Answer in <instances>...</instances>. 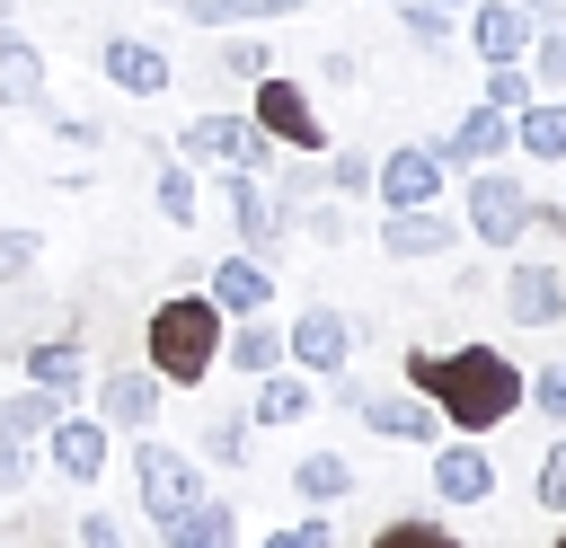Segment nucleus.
Listing matches in <instances>:
<instances>
[{"label": "nucleus", "instance_id": "1", "mask_svg": "<svg viewBox=\"0 0 566 548\" xmlns=\"http://www.w3.org/2000/svg\"><path fill=\"white\" fill-rule=\"evenodd\" d=\"M407 389H416L451 433H495L504 415H522V362L495 354V345H451V354L407 345Z\"/></svg>", "mask_w": 566, "mask_h": 548}, {"label": "nucleus", "instance_id": "2", "mask_svg": "<svg viewBox=\"0 0 566 548\" xmlns=\"http://www.w3.org/2000/svg\"><path fill=\"white\" fill-rule=\"evenodd\" d=\"M221 327H230V318L203 301V283L168 292V301L150 309V327H142L159 389H195V380H212V371H221Z\"/></svg>", "mask_w": 566, "mask_h": 548}, {"label": "nucleus", "instance_id": "3", "mask_svg": "<svg viewBox=\"0 0 566 548\" xmlns=\"http://www.w3.org/2000/svg\"><path fill=\"white\" fill-rule=\"evenodd\" d=\"M248 124L274 141V150H327V115H318V97L301 88V80H283V71H265V80H248Z\"/></svg>", "mask_w": 566, "mask_h": 548}, {"label": "nucleus", "instance_id": "4", "mask_svg": "<svg viewBox=\"0 0 566 548\" xmlns=\"http://www.w3.org/2000/svg\"><path fill=\"white\" fill-rule=\"evenodd\" d=\"M177 159L186 168H274V141L248 124V115H221V106H203V115H186L177 124Z\"/></svg>", "mask_w": 566, "mask_h": 548}, {"label": "nucleus", "instance_id": "5", "mask_svg": "<svg viewBox=\"0 0 566 548\" xmlns=\"http://www.w3.org/2000/svg\"><path fill=\"white\" fill-rule=\"evenodd\" d=\"M460 203H469V239H486L495 256H504V247H522V221H531V186H522L504 159H495V168H469Z\"/></svg>", "mask_w": 566, "mask_h": 548}, {"label": "nucleus", "instance_id": "6", "mask_svg": "<svg viewBox=\"0 0 566 548\" xmlns=\"http://www.w3.org/2000/svg\"><path fill=\"white\" fill-rule=\"evenodd\" d=\"M221 203H230V221H239V247H248L256 265H274L283 239H292V203H283L256 168H221Z\"/></svg>", "mask_w": 566, "mask_h": 548}, {"label": "nucleus", "instance_id": "7", "mask_svg": "<svg viewBox=\"0 0 566 548\" xmlns=\"http://www.w3.org/2000/svg\"><path fill=\"white\" fill-rule=\"evenodd\" d=\"M133 486H142V513L168 521V513H186L203 495V468H195V451H177L159 433H133Z\"/></svg>", "mask_w": 566, "mask_h": 548}, {"label": "nucleus", "instance_id": "8", "mask_svg": "<svg viewBox=\"0 0 566 548\" xmlns=\"http://www.w3.org/2000/svg\"><path fill=\"white\" fill-rule=\"evenodd\" d=\"M442 150L433 141H398V150H380L371 159V194L389 203V212H416V203H442Z\"/></svg>", "mask_w": 566, "mask_h": 548}, {"label": "nucleus", "instance_id": "9", "mask_svg": "<svg viewBox=\"0 0 566 548\" xmlns=\"http://www.w3.org/2000/svg\"><path fill=\"white\" fill-rule=\"evenodd\" d=\"M35 442H44V468L71 477V486H97V477H106V451H115V433H106L97 415H80V407H62Z\"/></svg>", "mask_w": 566, "mask_h": 548}, {"label": "nucleus", "instance_id": "10", "mask_svg": "<svg viewBox=\"0 0 566 548\" xmlns=\"http://www.w3.org/2000/svg\"><path fill=\"white\" fill-rule=\"evenodd\" d=\"M354 336H363V327L318 301V309H301V318L283 327V354H292V371H345V362H354Z\"/></svg>", "mask_w": 566, "mask_h": 548}, {"label": "nucleus", "instance_id": "11", "mask_svg": "<svg viewBox=\"0 0 566 548\" xmlns=\"http://www.w3.org/2000/svg\"><path fill=\"white\" fill-rule=\"evenodd\" d=\"M504 318L513 327H557L566 318V265L557 256H522L504 274Z\"/></svg>", "mask_w": 566, "mask_h": 548}, {"label": "nucleus", "instance_id": "12", "mask_svg": "<svg viewBox=\"0 0 566 548\" xmlns=\"http://www.w3.org/2000/svg\"><path fill=\"white\" fill-rule=\"evenodd\" d=\"M88 415H97L106 433H150V424H159V371H150V362H124V371H106Z\"/></svg>", "mask_w": 566, "mask_h": 548}, {"label": "nucleus", "instance_id": "13", "mask_svg": "<svg viewBox=\"0 0 566 548\" xmlns=\"http://www.w3.org/2000/svg\"><path fill=\"white\" fill-rule=\"evenodd\" d=\"M345 407H354L380 442H442V415H433L416 389H354Z\"/></svg>", "mask_w": 566, "mask_h": 548}, {"label": "nucleus", "instance_id": "14", "mask_svg": "<svg viewBox=\"0 0 566 548\" xmlns=\"http://www.w3.org/2000/svg\"><path fill=\"white\" fill-rule=\"evenodd\" d=\"M97 71H106L124 97H168V80H177V62H168L150 35H106V44H97Z\"/></svg>", "mask_w": 566, "mask_h": 548}, {"label": "nucleus", "instance_id": "15", "mask_svg": "<svg viewBox=\"0 0 566 548\" xmlns=\"http://www.w3.org/2000/svg\"><path fill=\"white\" fill-rule=\"evenodd\" d=\"M433 150H442V168H495V159L513 150V115L478 97V106H469V115H460V124H451Z\"/></svg>", "mask_w": 566, "mask_h": 548}, {"label": "nucleus", "instance_id": "16", "mask_svg": "<svg viewBox=\"0 0 566 548\" xmlns=\"http://www.w3.org/2000/svg\"><path fill=\"white\" fill-rule=\"evenodd\" d=\"M203 301H212L221 318H256V309H274V265H256L248 247H239V256H212Z\"/></svg>", "mask_w": 566, "mask_h": 548}, {"label": "nucleus", "instance_id": "17", "mask_svg": "<svg viewBox=\"0 0 566 548\" xmlns=\"http://www.w3.org/2000/svg\"><path fill=\"white\" fill-rule=\"evenodd\" d=\"M380 247H389L398 265H424V256H451V247H460V221L433 212V203H416V212H389V221H380Z\"/></svg>", "mask_w": 566, "mask_h": 548}, {"label": "nucleus", "instance_id": "18", "mask_svg": "<svg viewBox=\"0 0 566 548\" xmlns=\"http://www.w3.org/2000/svg\"><path fill=\"white\" fill-rule=\"evenodd\" d=\"M433 495H442V504H486V495H495V460H486L478 433H460V442L433 451Z\"/></svg>", "mask_w": 566, "mask_h": 548}, {"label": "nucleus", "instance_id": "19", "mask_svg": "<svg viewBox=\"0 0 566 548\" xmlns=\"http://www.w3.org/2000/svg\"><path fill=\"white\" fill-rule=\"evenodd\" d=\"M44 97H53V80H44V44L18 35V27H0V106H9V115H35Z\"/></svg>", "mask_w": 566, "mask_h": 548}, {"label": "nucleus", "instance_id": "20", "mask_svg": "<svg viewBox=\"0 0 566 548\" xmlns=\"http://www.w3.org/2000/svg\"><path fill=\"white\" fill-rule=\"evenodd\" d=\"M469 44H478V62H522L531 53V18L513 0H469Z\"/></svg>", "mask_w": 566, "mask_h": 548}, {"label": "nucleus", "instance_id": "21", "mask_svg": "<svg viewBox=\"0 0 566 548\" xmlns=\"http://www.w3.org/2000/svg\"><path fill=\"white\" fill-rule=\"evenodd\" d=\"M18 362H27V380L53 389V398H80V389H88V354H80V336H35Z\"/></svg>", "mask_w": 566, "mask_h": 548}, {"label": "nucleus", "instance_id": "22", "mask_svg": "<svg viewBox=\"0 0 566 548\" xmlns=\"http://www.w3.org/2000/svg\"><path fill=\"white\" fill-rule=\"evenodd\" d=\"M310 407H318V389H310V371H283V362H274V371H256V398H248V424H274V433H283V424H301Z\"/></svg>", "mask_w": 566, "mask_h": 548}, {"label": "nucleus", "instance_id": "23", "mask_svg": "<svg viewBox=\"0 0 566 548\" xmlns=\"http://www.w3.org/2000/svg\"><path fill=\"white\" fill-rule=\"evenodd\" d=\"M159 539H168V548H239V513H230L221 495H195L186 513L159 521Z\"/></svg>", "mask_w": 566, "mask_h": 548}, {"label": "nucleus", "instance_id": "24", "mask_svg": "<svg viewBox=\"0 0 566 548\" xmlns=\"http://www.w3.org/2000/svg\"><path fill=\"white\" fill-rule=\"evenodd\" d=\"M177 18L230 35V27H283V18H301V0H177Z\"/></svg>", "mask_w": 566, "mask_h": 548}, {"label": "nucleus", "instance_id": "25", "mask_svg": "<svg viewBox=\"0 0 566 548\" xmlns=\"http://www.w3.org/2000/svg\"><path fill=\"white\" fill-rule=\"evenodd\" d=\"M221 362H230V371H248V380H256V371H274V362H283V327H265V309H256V318H239V327H221Z\"/></svg>", "mask_w": 566, "mask_h": 548}, {"label": "nucleus", "instance_id": "26", "mask_svg": "<svg viewBox=\"0 0 566 548\" xmlns=\"http://www.w3.org/2000/svg\"><path fill=\"white\" fill-rule=\"evenodd\" d=\"M292 495L301 504H345L354 495V460L345 451H301L292 460Z\"/></svg>", "mask_w": 566, "mask_h": 548}, {"label": "nucleus", "instance_id": "27", "mask_svg": "<svg viewBox=\"0 0 566 548\" xmlns=\"http://www.w3.org/2000/svg\"><path fill=\"white\" fill-rule=\"evenodd\" d=\"M150 203H159V221L168 230H195V212H203V194H195V168L168 150L159 168H150Z\"/></svg>", "mask_w": 566, "mask_h": 548}, {"label": "nucleus", "instance_id": "28", "mask_svg": "<svg viewBox=\"0 0 566 548\" xmlns=\"http://www.w3.org/2000/svg\"><path fill=\"white\" fill-rule=\"evenodd\" d=\"M513 150H531V159H566V97H531V106L513 115Z\"/></svg>", "mask_w": 566, "mask_h": 548}, {"label": "nucleus", "instance_id": "29", "mask_svg": "<svg viewBox=\"0 0 566 548\" xmlns=\"http://www.w3.org/2000/svg\"><path fill=\"white\" fill-rule=\"evenodd\" d=\"M62 407H71V398H53V389H35V380H27V389H9V398H0V433H9V442H35Z\"/></svg>", "mask_w": 566, "mask_h": 548}, {"label": "nucleus", "instance_id": "30", "mask_svg": "<svg viewBox=\"0 0 566 548\" xmlns=\"http://www.w3.org/2000/svg\"><path fill=\"white\" fill-rule=\"evenodd\" d=\"M531 80H539V97H566V18H548V27H531Z\"/></svg>", "mask_w": 566, "mask_h": 548}, {"label": "nucleus", "instance_id": "31", "mask_svg": "<svg viewBox=\"0 0 566 548\" xmlns=\"http://www.w3.org/2000/svg\"><path fill=\"white\" fill-rule=\"evenodd\" d=\"M212 62H221L230 80H265V71H274V44H265L256 27H230V35L212 44Z\"/></svg>", "mask_w": 566, "mask_h": 548}, {"label": "nucleus", "instance_id": "32", "mask_svg": "<svg viewBox=\"0 0 566 548\" xmlns=\"http://www.w3.org/2000/svg\"><path fill=\"white\" fill-rule=\"evenodd\" d=\"M389 9H398V35H407V44H424V53L451 44V9H442V0H389Z\"/></svg>", "mask_w": 566, "mask_h": 548}, {"label": "nucleus", "instance_id": "33", "mask_svg": "<svg viewBox=\"0 0 566 548\" xmlns=\"http://www.w3.org/2000/svg\"><path fill=\"white\" fill-rule=\"evenodd\" d=\"M371 548H469L451 521H416V513H398V521H380L371 530Z\"/></svg>", "mask_w": 566, "mask_h": 548}, {"label": "nucleus", "instance_id": "34", "mask_svg": "<svg viewBox=\"0 0 566 548\" xmlns=\"http://www.w3.org/2000/svg\"><path fill=\"white\" fill-rule=\"evenodd\" d=\"M522 407H531V415H548V424L566 433V362H539V371H522Z\"/></svg>", "mask_w": 566, "mask_h": 548}, {"label": "nucleus", "instance_id": "35", "mask_svg": "<svg viewBox=\"0 0 566 548\" xmlns=\"http://www.w3.org/2000/svg\"><path fill=\"white\" fill-rule=\"evenodd\" d=\"M539 97V80H531V62H486V106H504V115H522Z\"/></svg>", "mask_w": 566, "mask_h": 548}, {"label": "nucleus", "instance_id": "36", "mask_svg": "<svg viewBox=\"0 0 566 548\" xmlns=\"http://www.w3.org/2000/svg\"><path fill=\"white\" fill-rule=\"evenodd\" d=\"M35 115H44V133H53L62 150H97V141H106V124H97V115H71V106H53V97H44Z\"/></svg>", "mask_w": 566, "mask_h": 548}, {"label": "nucleus", "instance_id": "37", "mask_svg": "<svg viewBox=\"0 0 566 548\" xmlns=\"http://www.w3.org/2000/svg\"><path fill=\"white\" fill-rule=\"evenodd\" d=\"M35 256H44V230H27V221H18V230H0V283H27V274H35Z\"/></svg>", "mask_w": 566, "mask_h": 548}, {"label": "nucleus", "instance_id": "38", "mask_svg": "<svg viewBox=\"0 0 566 548\" xmlns=\"http://www.w3.org/2000/svg\"><path fill=\"white\" fill-rule=\"evenodd\" d=\"M318 186H336V194H371V150H327Z\"/></svg>", "mask_w": 566, "mask_h": 548}, {"label": "nucleus", "instance_id": "39", "mask_svg": "<svg viewBox=\"0 0 566 548\" xmlns=\"http://www.w3.org/2000/svg\"><path fill=\"white\" fill-rule=\"evenodd\" d=\"M203 460L239 468V460H248V415H212V424H203Z\"/></svg>", "mask_w": 566, "mask_h": 548}, {"label": "nucleus", "instance_id": "40", "mask_svg": "<svg viewBox=\"0 0 566 548\" xmlns=\"http://www.w3.org/2000/svg\"><path fill=\"white\" fill-rule=\"evenodd\" d=\"M256 548H336V530L310 513V521H283V530H274V539H256Z\"/></svg>", "mask_w": 566, "mask_h": 548}, {"label": "nucleus", "instance_id": "41", "mask_svg": "<svg viewBox=\"0 0 566 548\" xmlns=\"http://www.w3.org/2000/svg\"><path fill=\"white\" fill-rule=\"evenodd\" d=\"M539 504L548 513H566V433L548 442V460H539Z\"/></svg>", "mask_w": 566, "mask_h": 548}, {"label": "nucleus", "instance_id": "42", "mask_svg": "<svg viewBox=\"0 0 566 548\" xmlns=\"http://www.w3.org/2000/svg\"><path fill=\"white\" fill-rule=\"evenodd\" d=\"M292 230H310L318 247H336V239H345V212H336V203H310V212H292Z\"/></svg>", "mask_w": 566, "mask_h": 548}, {"label": "nucleus", "instance_id": "43", "mask_svg": "<svg viewBox=\"0 0 566 548\" xmlns=\"http://www.w3.org/2000/svg\"><path fill=\"white\" fill-rule=\"evenodd\" d=\"M522 239H548V247H566V203H539V194H531V221H522Z\"/></svg>", "mask_w": 566, "mask_h": 548}, {"label": "nucleus", "instance_id": "44", "mask_svg": "<svg viewBox=\"0 0 566 548\" xmlns=\"http://www.w3.org/2000/svg\"><path fill=\"white\" fill-rule=\"evenodd\" d=\"M318 80H327V88H354V80H363V53H345V44L318 53Z\"/></svg>", "mask_w": 566, "mask_h": 548}, {"label": "nucleus", "instance_id": "45", "mask_svg": "<svg viewBox=\"0 0 566 548\" xmlns=\"http://www.w3.org/2000/svg\"><path fill=\"white\" fill-rule=\"evenodd\" d=\"M27 468H35V460H27V442H9V433H0V495H18V486H27Z\"/></svg>", "mask_w": 566, "mask_h": 548}, {"label": "nucleus", "instance_id": "46", "mask_svg": "<svg viewBox=\"0 0 566 548\" xmlns=\"http://www.w3.org/2000/svg\"><path fill=\"white\" fill-rule=\"evenodd\" d=\"M80 548H124V521H115V513H88V521H80Z\"/></svg>", "mask_w": 566, "mask_h": 548}, {"label": "nucleus", "instance_id": "47", "mask_svg": "<svg viewBox=\"0 0 566 548\" xmlns=\"http://www.w3.org/2000/svg\"><path fill=\"white\" fill-rule=\"evenodd\" d=\"M513 9H522L531 27H548V18H566V0H513Z\"/></svg>", "mask_w": 566, "mask_h": 548}, {"label": "nucleus", "instance_id": "48", "mask_svg": "<svg viewBox=\"0 0 566 548\" xmlns=\"http://www.w3.org/2000/svg\"><path fill=\"white\" fill-rule=\"evenodd\" d=\"M0 27H18V0H0Z\"/></svg>", "mask_w": 566, "mask_h": 548}, {"label": "nucleus", "instance_id": "49", "mask_svg": "<svg viewBox=\"0 0 566 548\" xmlns=\"http://www.w3.org/2000/svg\"><path fill=\"white\" fill-rule=\"evenodd\" d=\"M442 9H469V0H442Z\"/></svg>", "mask_w": 566, "mask_h": 548}, {"label": "nucleus", "instance_id": "50", "mask_svg": "<svg viewBox=\"0 0 566 548\" xmlns=\"http://www.w3.org/2000/svg\"><path fill=\"white\" fill-rule=\"evenodd\" d=\"M557 521H566V513H557ZM557 548H566V530H557Z\"/></svg>", "mask_w": 566, "mask_h": 548}]
</instances>
